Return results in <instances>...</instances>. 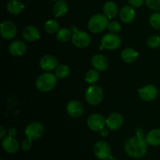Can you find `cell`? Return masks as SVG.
Returning a JSON list of instances; mask_svg holds the SVG:
<instances>
[{
  "label": "cell",
  "mask_w": 160,
  "mask_h": 160,
  "mask_svg": "<svg viewBox=\"0 0 160 160\" xmlns=\"http://www.w3.org/2000/svg\"><path fill=\"white\" fill-rule=\"evenodd\" d=\"M58 66V60L56 57L52 55L44 56L40 60V67L45 71H51L56 69Z\"/></svg>",
  "instance_id": "obj_14"
},
{
  "label": "cell",
  "mask_w": 160,
  "mask_h": 160,
  "mask_svg": "<svg viewBox=\"0 0 160 160\" xmlns=\"http://www.w3.org/2000/svg\"><path fill=\"white\" fill-rule=\"evenodd\" d=\"M9 51L12 56H21L26 52L27 45L21 41H15L9 45Z\"/></svg>",
  "instance_id": "obj_17"
},
{
  "label": "cell",
  "mask_w": 160,
  "mask_h": 160,
  "mask_svg": "<svg viewBox=\"0 0 160 160\" xmlns=\"http://www.w3.org/2000/svg\"><path fill=\"white\" fill-rule=\"evenodd\" d=\"M99 79V73L96 70H89L86 73L85 81L89 84H94L98 82Z\"/></svg>",
  "instance_id": "obj_27"
},
{
  "label": "cell",
  "mask_w": 160,
  "mask_h": 160,
  "mask_svg": "<svg viewBox=\"0 0 160 160\" xmlns=\"http://www.w3.org/2000/svg\"><path fill=\"white\" fill-rule=\"evenodd\" d=\"M24 9V5L19 0H10L7 4V10L12 15L20 14Z\"/></svg>",
  "instance_id": "obj_23"
},
{
  "label": "cell",
  "mask_w": 160,
  "mask_h": 160,
  "mask_svg": "<svg viewBox=\"0 0 160 160\" xmlns=\"http://www.w3.org/2000/svg\"><path fill=\"white\" fill-rule=\"evenodd\" d=\"M2 146L4 151L10 154L17 152L19 149L18 142L14 138V137H11V136H8L3 138L2 142Z\"/></svg>",
  "instance_id": "obj_15"
},
{
  "label": "cell",
  "mask_w": 160,
  "mask_h": 160,
  "mask_svg": "<svg viewBox=\"0 0 160 160\" xmlns=\"http://www.w3.org/2000/svg\"><path fill=\"white\" fill-rule=\"evenodd\" d=\"M104 97L103 91L99 86L92 85L86 90L85 98L92 106H97L102 102Z\"/></svg>",
  "instance_id": "obj_4"
},
{
  "label": "cell",
  "mask_w": 160,
  "mask_h": 160,
  "mask_svg": "<svg viewBox=\"0 0 160 160\" xmlns=\"http://www.w3.org/2000/svg\"><path fill=\"white\" fill-rule=\"evenodd\" d=\"M103 12L109 19L114 18L118 14V6L112 1L106 2L103 6Z\"/></svg>",
  "instance_id": "obj_21"
},
{
  "label": "cell",
  "mask_w": 160,
  "mask_h": 160,
  "mask_svg": "<svg viewBox=\"0 0 160 160\" xmlns=\"http://www.w3.org/2000/svg\"><path fill=\"white\" fill-rule=\"evenodd\" d=\"M44 127L39 122H33L27 126L25 128V135L31 140H37L40 138L44 134Z\"/></svg>",
  "instance_id": "obj_6"
},
{
  "label": "cell",
  "mask_w": 160,
  "mask_h": 160,
  "mask_svg": "<svg viewBox=\"0 0 160 160\" xmlns=\"http://www.w3.org/2000/svg\"><path fill=\"white\" fill-rule=\"evenodd\" d=\"M0 131H1V133H0V138H3L5 137V134H6V130H5L4 127H0Z\"/></svg>",
  "instance_id": "obj_37"
},
{
  "label": "cell",
  "mask_w": 160,
  "mask_h": 160,
  "mask_svg": "<svg viewBox=\"0 0 160 160\" xmlns=\"http://www.w3.org/2000/svg\"><path fill=\"white\" fill-rule=\"evenodd\" d=\"M145 2L151 9L160 11V0H145Z\"/></svg>",
  "instance_id": "obj_32"
},
{
  "label": "cell",
  "mask_w": 160,
  "mask_h": 160,
  "mask_svg": "<svg viewBox=\"0 0 160 160\" xmlns=\"http://www.w3.org/2000/svg\"><path fill=\"white\" fill-rule=\"evenodd\" d=\"M106 126L109 130L112 131H117L122 127L123 123V118L121 114L118 112H114L109 116L106 119Z\"/></svg>",
  "instance_id": "obj_12"
},
{
  "label": "cell",
  "mask_w": 160,
  "mask_h": 160,
  "mask_svg": "<svg viewBox=\"0 0 160 160\" xmlns=\"http://www.w3.org/2000/svg\"><path fill=\"white\" fill-rule=\"evenodd\" d=\"M136 12L134 8L131 6H125L121 9L120 12V20L125 23H131L134 20Z\"/></svg>",
  "instance_id": "obj_16"
},
{
  "label": "cell",
  "mask_w": 160,
  "mask_h": 160,
  "mask_svg": "<svg viewBox=\"0 0 160 160\" xmlns=\"http://www.w3.org/2000/svg\"><path fill=\"white\" fill-rule=\"evenodd\" d=\"M108 28H109V31L111 33H112V34H117V33H119L121 31V25L118 22L112 21L109 23Z\"/></svg>",
  "instance_id": "obj_31"
},
{
  "label": "cell",
  "mask_w": 160,
  "mask_h": 160,
  "mask_svg": "<svg viewBox=\"0 0 160 160\" xmlns=\"http://www.w3.org/2000/svg\"><path fill=\"white\" fill-rule=\"evenodd\" d=\"M67 112L73 118H78L84 112V107L79 101L72 100L67 104Z\"/></svg>",
  "instance_id": "obj_13"
},
{
  "label": "cell",
  "mask_w": 160,
  "mask_h": 160,
  "mask_svg": "<svg viewBox=\"0 0 160 160\" xmlns=\"http://www.w3.org/2000/svg\"><path fill=\"white\" fill-rule=\"evenodd\" d=\"M21 147L23 148V150H24V151L30 150L31 148V147H32V140L27 138V139L23 140V142H22Z\"/></svg>",
  "instance_id": "obj_33"
},
{
  "label": "cell",
  "mask_w": 160,
  "mask_h": 160,
  "mask_svg": "<svg viewBox=\"0 0 160 160\" xmlns=\"http://www.w3.org/2000/svg\"><path fill=\"white\" fill-rule=\"evenodd\" d=\"M68 11V5L64 0H58L53 6V13L56 17H62Z\"/></svg>",
  "instance_id": "obj_20"
},
{
  "label": "cell",
  "mask_w": 160,
  "mask_h": 160,
  "mask_svg": "<svg viewBox=\"0 0 160 160\" xmlns=\"http://www.w3.org/2000/svg\"><path fill=\"white\" fill-rule=\"evenodd\" d=\"M99 134L102 137L106 138L109 135V131H108L107 129H106V128H103V129H102L101 131H99Z\"/></svg>",
  "instance_id": "obj_36"
},
{
  "label": "cell",
  "mask_w": 160,
  "mask_h": 160,
  "mask_svg": "<svg viewBox=\"0 0 160 160\" xmlns=\"http://www.w3.org/2000/svg\"><path fill=\"white\" fill-rule=\"evenodd\" d=\"M44 28L45 31L48 34H55L59 31V25L56 20H49L45 23Z\"/></svg>",
  "instance_id": "obj_26"
},
{
  "label": "cell",
  "mask_w": 160,
  "mask_h": 160,
  "mask_svg": "<svg viewBox=\"0 0 160 160\" xmlns=\"http://www.w3.org/2000/svg\"><path fill=\"white\" fill-rule=\"evenodd\" d=\"M138 94L142 100L150 102L154 100L158 95V90L154 85H146L138 89Z\"/></svg>",
  "instance_id": "obj_11"
},
{
  "label": "cell",
  "mask_w": 160,
  "mask_h": 160,
  "mask_svg": "<svg viewBox=\"0 0 160 160\" xmlns=\"http://www.w3.org/2000/svg\"><path fill=\"white\" fill-rule=\"evenodd\" d=\"M109 19L102 14H95L89 20L88 26V29L95 34L102 32L109 26Z\"/></svg>",
  "instance_id": "obj_3"
},
{
  "label": "cell",
  "mask_w": 160,
  "mask_h": 160,
  "mask_svg": "<svg viewBox=\"0 0 160 160\" xmlns=\"http://www.w3.org/2000/svg\"><path fill=\"white\" fill-rule=\"evenodd\" d=\"M51 1H58V0H51Z\"/></svg>",
  "instance_id": "obj_39"
},
{
  "label": "cell",
  "mask_w": 160,
  "mask_h": 160,
  "mask_svg": "<svg viewBox=\"0 0 160 160\" xmlns=\"http://www.w3.org/2000/svg\"><path fill=\"white\" fill-rule=\"evenodd\" d=\"M138 52L131 48H125L121 52L122 59L125 62H128V63L134 62L138 59Z\"/></svg>",
  "instance_id": "obj_24"
},
{
  "label": "cell",
  "mask_w": 160,
  "mask_h": 160,
  "mask_svg": "<svg viewBox=\"0 0 160 160\" xmlns=\"http://www.w3.org/2000/svg\"><path fill=\"white\" fill-rule=\"evenodd\" d=\"M23 37L28 42H34L40 38V32L38 29L34 26H28L23 30Z\"/></svg>",
  "instance_id": "obj_19"
},
{
  "label": "cell",
  "mask_w": 160,
  "mask_h": 160,
  "mask_svg": "<svg viewBox=\"0 0 160 160\" xmlns=\"http://www.w3.org/2000/svg\"><path fill=\"white\" fill-rule=\"evenodd\" d=\"M56 84V77L53 73H45L36 79V88L40 92H47L52 90Z\"/></svg>",
  "instance_id": "obj_2"
},
{
  "label": "cell",
  "mask_w": 160,
  "mask_h": 160,
  "mask_svg": "<svg viewBox=\"0 0 160 160\" xmlns=\"http://www.w3.org/2000/svg\"><path fill=\"white\" fill-rule=\"evenodd\" d=\"M70 67L67 65H59L56 69V76L59 78H65L70 74Z\"/></svg>",
  "instance_id": "obj_28"
},
{
  "label": "cell",
  "mask_w": 160,
  "mask_h": 160,
  "mask_svg": "<svg viewBox=\"0 0 160 160\" xmlns=\"http://www.w3.org/2000/svg\"><path fill=\"white\" fill-rule=\"evenodd\" d=\"M121 45V39L116 34H106L102 38V45L100 49L103 48L109 50H115Z\"/></svg>",
  "instance_id": "obj_7"
},
{
  "label": "cell",
  "mask_w": 160,
  "mask_h": 160,
  "mask_svg": "<svg viewBox=\"0 0 160 160\" xmlns=\"http://www.w3.org/2000/svg\"><path fill=\"white\" fill-rule=\"evenodd\" d=\"M106 120L102 115L98 113H95L91 115L88 119V127L90 128L92 131H100L103 129L105 125L106 124Z\"/></svg>",
  "instance_id": "obj_9"
},
{
  "label": "cell",
  "mask_w": 160,
  "mask_h": 160,
  "mask_svg": "<svg viewBox=\"0 0 160 160\" xmlns=\"http://www.w3.org/2000/svg\"><path fill=\"white\" fill-rule=\"evenodd\" d=\"M148 47L151 48H157L160 46V37L156 35H153L148 39L147 42Z\"/></svg>",
  "instance_id": "obj_30"
},
{
  "label": "cell",
  "mask_w": 160,
  "mask_h": 160,
  "mask_svg": "<svg viewBox=\"0 0 160 160\" xmlns=\"http://www.w3.org/2000/svg\"><path fill=\"white\" fill-rule=\"evenodd\" d=\"M107 160H117V158L115 157V156H110L109 158H108Z\"/></svg>",
  "instance_id": "obj_38"
},
{
  "label": "cell",
  "mask_w": 160,
  "mask_h": 160,
  "mask_svg": "<svg viewBox=\"0 0 160 160\" xmlns=\"http://www.w3.org/2000/svg\"><path fill=\"white\" fill-rule=\"evenodd\" d=\"M72 43L77 48H86L91 42V38L85 31H80L77 29L73 30V34L71 38Z\"/></svg>",
  "instance_id": "obj_5"
},
{
  "label": "cell",
  "mask_w": 160,
  "mask_h": 160,
  "mask_svg": "<svg viewBox=\"0 0 160 160\" xmlns=\"http://www.w3.org/2000/svg\"><path fill=\"white\" fill-rule=\"evenodd\" d=\"M149 23L153 28L160 30V12H155L150 17Z\"/></svg>",
  "instance_id": "obj_29"
},
{
  "label": "cell",
  "mask_w": 160,
  "mask_h": 160,
  "mask_svg": "<svg viewBox=\"0 0 160 160\" xmlns=\"http://www.w3.org/2000/svg\"><path fill=\"white\" fill-rule=\"evenodd\" d=\"M145 138L137 136L131 138L127 141L124 149L127 154L132 158L141 159L146 155L148 146Z\"/></svg>",
  "instance_id": "obj_1"
},
{
  "label": "cell",
  "mask_w": 160,
  "mask_h": 160,
  "mask_svg": "<svg viewBox=\"0 0 160 160\" xmlns=\"http://www.w3.org/2000/svg\"><path fill=\"white\" fill-rule=\"evenodd\" d=\"M0 160H2V159H0Z\"/></svg>",
  "instance_id": "obj_40"
},
{
  "label": "cell",
  "mask_w": 160,
  "mask_h": 160,
  "mask_svg": "<svg viewBox=\"0 0 160 160\" xmlns=\"http://www.w3.org/2000/svg\"><path fill=\"white\" fill-rule=\"evenodd\" d=\"M92 64L96 70L104 71L108 67V60L102 55L97 54L92 57Z\"/></svg>",
  "instance_id": "obj_18"
},
{
  "label": "cell",
  "mask_w": 160,
  "mask_h": 160,
  "mask_svg": "<svg viewBox=\"0 0 160 160\" xmlns=\"http://www.w3.org/2000/svg\"><path fill=\"white\" fill-rule=\"evenodd\" d=\"M72 38L71 31L67 28H62L59 30L56 34V38L61 42H67Z\"/></svg>",
  "instance_id": "obj_25"
},
{
  "label": "cell",
  "mask_w": 160,
  "mask_h": 160,
  "mask_svg": "<svg viewBox=\"0 0 160 160\" xmlns=\"http://www.w3.org/2000/svg\"><path fill=\"white\" fill-rule=\"evenodd\" d=\"M148 145L152 146H158L160 145V129H154L148 132L145 137Z\"/></svg>",
  "instance_id": "obj_22"
},
{
  "label": "cell",
  "mask_w": 160,
  "mask_h": 160,
  "mask_svg": "<svg viewBox=\"0 0 160 160\" xmlns=\"http://www.w3.org/2000/svg\"><path fill=\"white\" fill-rule=\"evenodd\" d=\"M8 134H9V136H11V137H15L17 134V131L16 130V128H10L8 131Z\"/></svg>",
  "instance_id": "obj_35"
},
{
  "label": "cell",
  "mask_w": 160,
  "mask_h": 160,
  "mask_svg": "<svg viewBox=\"0 0 160 160\" xmlns=\"http://www.w3.org/2000/svg\"><path fill=\"white\" fill-rule=\"evenodd\" d=\"M128 2L131 6L137 8L142 6L144 3V0H128Z\"/></svg>",
  "instance_id": "obj_34"
},
{
  "label": "cell",
  "mask_w": 160,
  "mask_h": 160,
  "mask_svg": "<svg viewBox=\"0 0 160 160\" xmlns=\"http://www.w3.org/2000/svg\"><path fill=\"white\" fill-rule=\"evenodd\" d=\"M94 153L98 159L106 160L111 156L112 150L107 142L99 141L94 146Z\"/></svg>",
  "instance_id": "obj_8"
},
{
  "label": "cell",
  "mask_w": 160,
  "mask_h": 160,
  "mask_svg": "<svg viewBox=\"0 0 160 160\" xmlns=\"http://www.w3.org/2000/svg\"><path fill=\"white\" fill-rule=\"evenodd\" d=\"M0 33L3 38L10 40L17 35V27L12 22L4 21L0 25Z\"/></svg>",
  "instance_id": "obj_10"
}]
</instances>
